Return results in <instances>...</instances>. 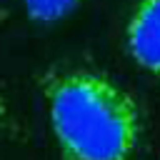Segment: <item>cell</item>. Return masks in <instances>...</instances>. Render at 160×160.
Returning <instances> with one entry per match:
<instances>
[{"instance_id":"obj_3","label":"cell","mask_w":160,"mask_h":160,"mask_svg":"<svg viewBox=\"0 0 160 160\" xmlns=\"http://www.w3.org/2000/svg\"><path fill=\"white\" fill-rule=\"evenodd\" d=\"M22 5H25V12L30 20L50 25V22H58V20L72 15L82 5V0H22Z\"/></svg>"},{"instance_id":"obj_2","label":"cell","mask_w":160,"mask_h":160,"mask_svg":"<svg viewBox=\"0 0 160 160\" xmlns=\"http://www.w3.org/2000/svg\"><path fill=\"white\" fill-rule=\"evenodd\" d=\"M125 48L145 72L160 80V0L135 2L125 28Z\"/></svg>"},{"instance_id":"obj_1","label":"cell","mask_w":160,"mask_h":160,"mask_svg":"<svg viewBox=\"0 0 160 160\" xmlns=\"http://www.w3.org/2000/svg\"><path fill=\"white\" fill-rule=\"evenodd\" d=\"M50 128L65 160H132L140 140L135 100L95 70H52L42 78Z\"/></svg>"},{"instance_id":"obj_4","label":"cell","mask_w":160,"mask_h":160,"mask_svg":"<svg viewBox=\"0 0 160 160\" xmlns=\"http://www.w3.org/2000/svg\"><path fill=\"white\" fill-rule=\"evenodd\" d=\"M8 125V112H5V108H2V102H0V130Z\"/></svg>"}]
</instances>
